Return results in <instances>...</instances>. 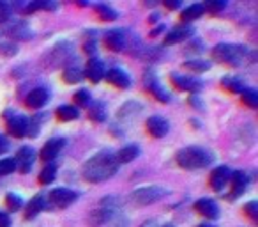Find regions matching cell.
<instances>
[{
    "mask_svg": "<svg viewBox=\"0 0 258 227\" xmlns=\"http://www.w3.org/2000/svg\"><path fill=\"white\" fill-rule=\"evenodd\" d=\"M94 9H96L97 16H99L101 20H104V22H113V20H117V16H118V13L115 11V9H111L110 6L97 4Z\"/></svg>",
    "mask_w": 258,
    "mask_h": 227,
    "instance_id": "24",
    "label": "cell"
},
{
    "mask_svg": "<svg viewBox=\"0 0 258 227\" xmlns=\"http://www.w3.org/2000/svg\"><path fill=\"white\" fill-rule=\"evenodd\" d=\"M62 78H64V82H68V83H78L80 80L83 78V73L80 71V68L71 66V68L64 69V73H62Z\"/></svg>",
    "mask_w": 258,
    "mask_h": 227,
    "instance_id": "28",
    "label": "cell"
},
{
    "mask_svg": "<svg viewBox=\"0 0 258 227\" xmlns=\"http://www.w3.org/2000/svg\"><path fill=\"white\" fill-rule=\"evenodd\" d=\"M66 146V141L64 139H50V141L46 142V146L43 148V151H41V158L44 160V162H50V160L57 158L58 153H60V149Z\"/></svg>",
    "mask_w": 258,
    "mask_h": 227,
    "instance_id": "12",
    "label": "cell"
},
{
    "mask_svg": "<svg viewBox=\"0 0 258 227\" xmlns=\"http://www.w3.org/2000/svg\"><path fill=\"white\" fill-rule=\"evenodd\" d=\"M106 80L115 87H120V89H127L131 85V78L125 75L122 69H110L106 75Z\"/></svg>",
    "mask_w": 258,
    "mask_h": 227,
    "instance_id": "18",
    "label": "cell"
},
{
    "mask_svg": "<svg viewBox=\"0 0 258 227\" xmlns=\"http://www.w3.org/2000/svg\"><path fill=\"white\" fill-rule=\"evenodd\" d=\"M16 167H15V162L9 158L6 160H0V176H8V174L15 172Z\"/></svg>",
    "mask_w": 258,
    "mask_h": 227,
    "instance_id": "35",
    "label": "cell"
},
{
    "mask_svg": "<svg viewBox=\"0 0 258 227\" xmlns=\"http://www.w3.org/2000/svg\"><path fill=\"white\" fill-rule=\"evenodd\" d=\"M75 101H76V105H80V107H89L90 94L87 93V90H78V93L75 94Z\"/></svg>",
    "mask_w": 258,
    "mask_h": 227,
    "instance_id": "37",
    "label": "cell"
},
{
    "mask_svg": "<svg viewBox=\"0 0 258 227\" xmlns=\"http://www.w3.org/2000/svg\"><path fill=\"white\" fill-rule=\"evenodd\" d=\"M0 52H4V54H15L16 47H6V44H2V47H0Z\"/></svg>",
    "mask_w": 258,
    "mask_h": 227,
    "instance_id": "43",
    "label": "cell"
},
{
    "mask_svg": "<svg viewBox=\"0 0 258 227\" xmlns=\"http://www.w3.org/2000/svg\"><path fill=\"white\" fill-rule=\"evenodd\" d=\"M46 208V199H44V195L37 194L36 197L32 199V201L27 204V209H25V218L30 220L34 218V216L37 215V213H41L43 209Z\"/></svg>",
    "mask_w": 258,
    "mask_h": 227,
    "instance_id": "20",
    "label": "cell"
},
{
    "mask_svg": "<svg viewBox=\"0 0 258 227\" xmlns=\"http://www.w3.org/2000/svg\"><path fill=\"white\" fill-rule=\"evenodd\" d=\"M76 197H78V194L69 190V188H55V190L50 192V201L53 202L55 206H58V208H68V206H71L73 202L76 201Z\"/></svg>",
    "mask_w": 258,
    "mask_h": 227,
    "instance_id": "6",
    "label": "cell"
},
{
    "mask_svg": "<svg viewBox=\"0 0 258 227\" xmlns=\"http://www.w3.org/2000/svg\"><path fill=\"white\" fill-rule=\"evenodd\" d=\"M8 117V131L13 135V137L20 139L23 135H27V130H29V121L22 116H11V112L6 114Z\"/></svg>",
    "mask_w": 258,
    "mask_h": 227,
    "instance_id": "7",
    "label": "cell"
},
{
    "mask_svg": "<svg viewBox=\"0 0 258 227\" xmlns=\"http://www.w3.org/2000/svg\"><path fill=\"white\" fill-rule=\"evenodd\" d=\"M170 130V124L166 119H163V117L159 116H152L147 119V131L152 135L154 139H161L165 137L166 133H168Z\"/></svg>",
    "mask_w": 258,
    "mask_h": 227,
    "instance_id": "9",
    "label": "cell"
},
{
    "mask_svg": "<svg viewBox=\"0 0 258 227\" xmlns=\"http://www.w3.org/2000/svg\"><path fill=\"white\" fill-rule=\"evenodd\" d=\"M57 117L60 121H75V119H78V110H76L75 107L64 105V107L57 108Z\"/></svg>",
    "mask_w": 258,
    "mask_h": 227,
    "instance_id": "25",
    "label": "cell"
},
{
    "mask_svg": "<svg viewBox=\"0 0 258 227\" xmlns=\"http://www.w3.org/2000/svg\"><path fill=\"white\" fill-rule=\"evenodd\" d=\"M230 176H232V170H230L228 167L221 165V167H218V169H214L211 174V179H209L211 188L216 192L223 190V188L226 187V183L230 181Z\"/></svg>",
    "mask_w": 258,
    "mask_h": 227,
    "instance_id": "8",
    "label": "cell"
},
{
    "mask_svg": "<svg viewBox=\"0 0 258 227\" xmlns=\"http://www.w3.org/2000/svg\"><path fill=\"white\" fill-rule=\"evenodd\" d=\"M246 55V48L239 47V44H228V43H221L218 47H214L212 50V57L218 62H225V64H232L237 66Z\"/></svg>",
    "mask_w": 258,
    "mask_h": 227,
    "instance_id": "3",
    "label": "cell"
},
{
    "mask_svg": "<svg viewBox=\"0 0 258 227\" xmlns=\"http://www.w3.org/2000/svg\"><path fill=\"white\" fill-rule=\"evenodd\" d=\"M212 155L204 148H197V146H189V148H184L177 153V163L179 167L187 170L195 169H204V167L211 165Z\"/></svg>",
    "mask_w": 258,
    "mask_h": 227,
    "instance_id": "2",
    "label": "cell"
},
{
    "mask_svg": "<svg viewBox=\"0 0 258 227\" xmlns=\"http://www.w3.org/2000/svg\"><path fill=\"white\" fill-rule=\"evenodd\" d=\"M118 172V163L115 160V155L108 151L97 153L90 160L83 163L82 174L89 183H101L110 177H113Z\"/></svg>",
    "mask_w": 258,
    "mask_h": 227,
    "instance_id": "1",
    "label": "cell"
},
{
    "mask_svg": "<svg viewBox=\"0 0 258 227\" xmlns=\"http://www.w3.org/2000/svg\"><path fill=\"white\" fill-rule=\"evenodd\" d=\"M34 158H36V153H34V149L29 148V146H25V148L20 149L18 155H16V158L13 160V162H15V167L20 170V172L27 174L30 169H32Z\"/></svg>",
    "mask_w": 258,
    "mask_h": 227,
    "instance_id": "5",
    "label": "cell"
},
{
    "mask_svg": "<svg viewBox=\"0 0 258 227\" xmlns=\"http://www.w3.org/2000/svg\"><path fill=\"white\" fill-rule=\"evenodd\" d=\"M149 89H151V93L154 94L156 98H158L159 101H163V103H168L170 101V96H168V93H166L165 89H163L159 83H156V82H151L149 83Z\"/></svg>",
    "mask_w": 258,
    "mask_h": 227,
    "instance_id": "30",
    "label": "cell"
},
{
    "mask_svg": "<svg viewBox=\"0 0 258 227\" xmlns=\"http://www.w3.org/2000/svg\"><path fill=\"white\" fill-rule=\"evenodd\" d=\"M165 6L168 9H177L180 6V0H165Z\"/></svg>",
    "mask_w": 258,
    "mask_h": 227,
    "instance_id": "42",
    "label": "cell"
},
{
    "mask_svg": "<svg viewBox=\"0 0 258 227\" xmlns=\"http://www.w3.org/2000/svg\"><path fill=\"white\" fill-rule=\"evenodd\" d=\"M172 82L175 83L180 90H187V93H197V90L202 89V82H198L197 78H191V76L172 75Z\"/></svg>",
    "mask_w": 258,
    "mask_h": 227,
    "instance_id": "14",
    "label": "cell"
},
{
    "mask_svg": "<svg viewBox=\"0 0 258 227\" xmlns=\"http://www.w3.org/2000/svg\"><path fill=\"white\" fill-rule=\"evenodd\" d=\"M89 116L92 121H96V123H101V121H104V117H106V114H104V108L101 107V105H97V107L90 108Z\"/></svg>",
    "mask_w": 258,
    "mask_h": 227,
    "instance_id": "36",
    "label": "cell"
},
{
    "mask_svg": "<svg viewBox=\"0 0 258 227\" xmlns=\"http://www.w3.org/2000/svg\"><path fill=\"white\" fill-rule=\"evenodd\" d=\"M55 8H57V4H53V2H32L27 8V13H34L37 9H50V11H53Z\"/></svg>",
    "mask_w": 258,
    "mask_h": 227,
    "instance_id": "34",
    "label": "cell"
},
{
    "mask_svg": "<svg viewBox=\"0 0 258 227\" xmlns=\"http://www.w3.org/2000/svg\"><path fill=\"white\" fill-rule=\"evenodd\" d=\"M94 50H96V47H94V43L90 41V43H87L85 44V52H89V54H92L94 55Z\"/></svg>",
    "mask_w": 258,
    "mask_h": 227,
    "instance_id": "44",
    "label": "cell"
},
{
    "mask_svg": "<svg viewBox=\"0 0 258 227\" xmlns=\"http://www.w3.org/2000/svg\"><path fill=\"white\" fill-rule=\"evenodd\" d=\"M85 75L89 76L90 82L97 83L101 78H103V75H104V66H103V62H101L97 57H92L89 62H87V71H85Z\"/></svg>",
    "mask_w": 258,
    "mask_h": 227,
    "instance_id": "16",
    "label": "cell"
},
{
    "mask_svg": "<svg viewBox=\"0 0 258 227\" xmlns=\"http://www.w3.org/2000/svg\"><path fill=\"white\" fill-rule=\"evenodd\" d=\"M230 179H232V197H237V195L244 194V190L247 188V183H249L247 174L242 172V170H235V172H232Z\"/></svg>",
    "mask_w": 258,
    "mask_h": 227,
    "instance_id": "15",
    "label": "cell"
},
{
    "mask_svg": "<svg viewBox=\"0 0 258 227\" xmlns=\"http://www.w3.org/2000/svg\"><path fill=\"white\" fill-rule=\"evenodd\" d=\"M163 227H172V225H163Z\"/></svg>",
    "mask_w": 258,
    "mask_h": 227,
    "instance_id": "47",
    "label": "cell"
},
{
    "mask_svg": "<svg viewBox=\"0 0 258 227\" xmlns=\"http://www.w3.org/2000/svg\"><path fill=\"white\" fill-rule=\"evenodd\" d=\"M195 32V29L191 25H177L166 34L165 37V44H175L180 43V41H186L187 37H191Z\"/></svg>",
    "mask_w": 258,
    "mask_h": 227,
    "instance_id": "10",
    "label": "cell"
},
{
    "mask_svg": "<svg viewBox=\"0 0 258 227\" xmlns=\"http://www.w3.org/2000/svg\"><path fill=\"white\" fill-rule=\"evenodd\" d=\"M6 204H8V208L11 209V211H18V209L22 208L23 201H22V197H20V195L8 194V195H6Z\"/></svg>",
    "mask_w": 258,
    "mask_h": 227,
    "instance_id": "32",
    "label": "cell"
},
{
    "mask_svg": "<svg viewBox=\"0 0 258 227\" xmlns=\"http://www.w3.org/2000/svg\"><path fill=\"white\" fill-rule=\"evenodd\" d=\"M55 177H57V165H55V163H50V165H46L43 170H41L39 183L41 185H50Z\"/></svg>",
    "mask_w": 258,
    "mask_h": 227,
    "instance_id": "26",
    "label": "cell"
},
{
    "mask_svg": "<svg viewBox=\"0 0 258 227\" xmlns=\"http://www.w3.org/2000/svg\"><path fill=\"white\" fill-rule=\"evenodd\" d=\"M138 156H140V149H138V146L131 144V146L122 148L120 151L115 155V160H117V163H129V162H133L135 158H138Z\"/></svg>",
    "mask_w": 258,
    "mask_h": 227,
    "instance_id": "21",
    "label": "cell"
},
{
    "mask_svg": "<svg viewBox=\"0 0 258 227\" xmlns=\"http://www.w3.org/2000/svg\"><path fill=\"white\" fill-rule=\"evenodd\" d=\"M11 225V218H9L8 213L0 211V227H9Z\"/></svg>",
    "mask_w": 258,
    "mask_h": 227,
    "instance_id": "40",
    "label": "cell"
},
{
    "mask_svg": "<svg viewBox=\"0 0 258 227\" xmlns=\"http://www.w3.org/2000/svg\"><path fill=\"white\" fill-rule=\"evenodd\" d=\"M104 43L110 50L113 52H120L125 47V37L122 30H110V32L104 36Z\"/></svg>",
    "mask_w": 258,
    "mask_h": 227,
    "instance_id": "17",
    "label": "cell"
},
{
    "mask_svg": "<svg viewBox=\"0 0 258 227\" xmlns=\"http://www.w3.org/2000/svg\"><path fill=\"white\" fill-rule=\"evenodd\" d=\"M48 98H50L48 90L44 89V87H37V89L29 93V96H27V105H29L30 108H41L48 103Z\"/></svg>",
    "mask_w": 258,
    "mask_h": 227,
    "instance_id": "13",
    "label": "cell"
},
{
    "mask_svg": "<svg viewBox=\"0 0 258 227\" xmlns=\"http://www.w3.org/2000/svg\"><path fill=\"white\" fill-rule=\"evenodd\" d=\"M165 195H168V190L158 185H152V187H145V188H138L131 194V201L138 206H149L158 202L159 199H163Z\"/></svg>",
    "mask_w": 258,
    "mask_h": 227,
    "instance_id": "4",
    "label": "cell"
},
{
    "mask_svg": "<svg viewBox=\"0 0 258 227\" xmlns=\"http://www.w3.org/2000/svg\"><path fill=\"white\" fill-rule=\"evenodd\" d=\"M113 216V211L110 208H99V209H94V211L89 213V223L92 227H97V225H103L106 223L108 220Z\"/></svg>",
    "mask_w": 258,
    "mask_h": 227,
    "instance_id": "19",
    "label": "cell"
},
{
    "mask_svg": "<svg viewBox=\"0 0 258 227\" xmlns=\"http://www.w3.org/2000/svg\"><path fill=\"white\" fill-rule=\"evenodd\" d=\"M8 36H11L13 39H29L32 34H30V29L27 27V23L23 22H18L15 23V25H11L8 29Z\"/></svg>",
    "mask_w": 258,
    "mask_h": 227,
    "instance_id": "22",
    "label": "cell"
},
{
    "mask_svg": "<svg viewBox=\"0 0 258 227\" xmlns=\"http://www.w3.org/2000/svg\"><path fill=\"white\" fill-rule=\"evenodd\" d=\"M9 149V142H8V139L6 137H2V135H0V155H2V153H6Z\"/></svg>",
    "mask_w": 258,
    "mask_h": 227,
    "instance_id": "41",
    "label": "cell"
},
{
    "mask_svg": "<svg viewBox=\"0 0 258 227\" xmlns=\"http://www.w3.org/2000/svg\"><path fill=\"white\" fill-rule=\"evenodd\" d=\"M244 211H246L247 216H251L253 220H256L258 218V202L256 201L247 202V204L244 206Z\"/></svg>",
    "mask_w": 258,
    "mask_h": 227,
    "instance_id": "38",
    "label": "cell"
},
{
    "mask_svg": "<svg viewBox=\"0 0 258 227\" xmlns=\"http://www.w3.org/2000/svg\"><path fill=\"white\" fill-rule=\"evenodd\" d=\"M195 209H197L200 215H204L205 218H211V220H216L219 216V206L216 204L212 199H200V201L195 202Z\"/></svg>",
    "mask_w": 258,
    "mask_h": 227,
    "instance_id": "11",
    "label": "cell"
},
{
    "mask_svg": "<svg viewBox=\"0 0 258 227\" xmlns=\"http://www.w3.org/2000/svg\"><path fill=\"white\" fill-rule=\"evenodd\" d=\"M198 227H214V225H211V223H200Z\"/></svg>",
    "mask_w": 258,
    "mask_h": 227,
    "instance_id": "46",
    "label": "cell"
},
{
    "mask_svg": "<svg viewBox=\"0 0 258 227\" xmlns=\"http://www.w3.org/2000/svg\"><path fill=\"white\" fill-rule=\"evenodd\" d=\"M242 103L247 105L249 108H256L258 107V94H256V90L244 89V93H242Z\"/></svg>",
    "mask_w": 258,
    "mask_h": 227,
    "instance_id": "31",
    "label": "cell"
},
{
    "mask_svg": "<svg viewBox=\"0 0 258 227\" xmlns=\"http://www.w3.org/2000/svg\"><path fill=\"white\" fill-rule=\"evenodd\" d=\"M163 30H165V27H163V25H161V27H156V30H152L151 36H152V37L158 36V34H161V32H163Z\"/></svg>",
    "mask_w": 258,
    "mask_h": 227,
    "instance_id": "45",
    "label": "cell"
},
{
    "mask_svg": "<svg viewBox=\"0 0 258 227\" xmlns=\"http://www.w3.org/2000/svg\"><path fill=\"white\" fill-rule=\"evenodd\" d=\"M225 6L226 4L223 0H211V2H207V4L204 6V11H209V13H212V15H216V13L223 11Z\"/></svg>",
    "mask_w": 258,
    "mask_h": 227,
    "instance_id": "33",
    "label": "cell"
},
{
    "mask_svg": "<svg viewBox=\"0 0 258 227\" xmlns=\"http://www.w3.org/2000/svg\"><path fill=\"white\" fill-rule=\"evenodd\" d=\"M221 85L225 87L226 90H230V93H244V83L240 82L239 78H235V76H225V78L221 80Z\"/></svg>",
    "mask_w": 258,
    "mask_h": 227,
    "instance_id": "23",
    "label": "cell"
},
{
    "mask_svg": "<svg viewBox=\"0 0 258 227\" xmlns=\"http://www.w3.org/2000/svg\"><path fill=\"white\" fill-rule=\"evenodd\" d=\"M202 15H204V6H202V4H193V6H189L187 9H184L182 20H184V22H193V20L200 18Z\"/></svg>",
    "mask_w": 258,
    "mask_h": 227,
    "instance_id": "27",
    "label": "cell"
},
{
    "mask_svg": "<svg viewBox=\"0 0 258 227\" xmlns=\"http://www.w3.org/2000/svg\"><path fill=\"white\" fill-rule=\"evenodd\" d=\"M11 16V8L6 2H0V23H6Z\"/></svg>",
    "mask_w": 258,
    "mask_h": 227,
    "instance_id": "39",
    "label": "cell"
},
{
    "mask_svg": "<svg viewBox=\"0 0 258 227\" xmlns=\"http://www.w3.org/2000/svg\"><path fill=\"white\" fill-rule=\"evenodd\" d=\"M184 68L189 69V71H197V73H204L211 68V62L209 61H202V59H195V61H186L184 62Z\"/></svg>",
    "mask_w": 258,
    "mask_h": 227,
    "instance_id": "29",
    "label": "cell"
}]
</instances>
